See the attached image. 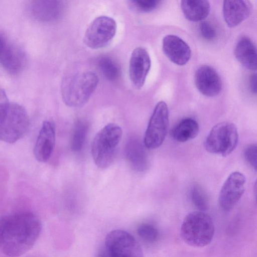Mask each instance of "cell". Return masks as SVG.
I'll return each instance as SVG.
<instances>
[{"label":"cell","instance_id":"cell-1","mask_svg":"<svg viewBox=\"0 0 257 257\" xmlns=\"http://www.w3.org/2000/svg\"><path fill=\"white\" fill-rule=\"evenodd\" d=\"M42 230L38 217L23 211L0 219V248L10 257L21 256L35 244Z\"/></svg>","mask_w":257,"mask_h":257},{"label":"cell","instance_id":"cell-2","mask_svg":"<svg viewBox=\"0 0 257 257\" xmlns=\"http://www.w3.org/2000/svg\"><path fill=\"white\" fill-rule=\"evenodd\" d=\"M30 121L25 108L9 101L5 90L0 88V140L13 144L28 131Z\"/></svg>","mask_w":257,"mask_h":257},{"label":"cell","instance_id":"cell-3","mask_svg":"<svg viewBox=\"0 0 257 257\" xmlns=\"http://www.w3.org/2000/svg\"><path fill=\"white\" fill-rule=\"evenodd\" d=\"M98 83L97 75L90 71L67 76L63 79L61 87L63 101L71 107L83 106L89 99Z\"/></svg>","mask_w":257,"mask_h":257},{"label":"cell","instance_id":"cell-4","mask_svg":"<svg viewBox=\"0 0 257 257\" xmlns=\"http://www.w3.org/2000/svg\"><path fill=\"white\" fill-rule=\"evenodd\" d=\"M215 231L213 220L209 215L201 211L188 213L182 223L180 233L187 244L201 247L212 241Z\"/></svg>","mask_w":257,"mask_h":257},{"label":"cell","instance_id":"cell-5","mask_svg":"<svg viewBox=\"0 0 257 257\" xmlns=\"http://www.w3.org/2000/svg\"><path fill=\"white\" fill-rule=\"evenodd\" d=\"M122 135L121 127L114 123L106 125L97 133L91 151L93 161L98 168L105 169L112 163Z\"/></svg>","mask_w":257,"mask_h":257},{"label":"cell","instance_id":"cell-6","mask_svg":"<svg viewBox=\"0 0 257 257\" xmlns=\"http://www.w3.org/2000/svg\"><path fill=\"white\" fill-rule=\"evenodd\" d=\"M238 140V132L234 124L223 121L211 128L204 141V147L210 153L226 156L235 149Z\"/></svg>","mask_w":257,"mask_h":257},{"label":"cell","instance_id":"cell-7","mask_svg":"<svg viewBox=\"0 0 257 257\" xmlns=\"http://www.w3.org/2000/svg\"><path fill=\"white\" fill-rule=\"evenodd\" d=\"M103 247L109 257H144L136 239L121 229L110 231L106 236Z\"/></svg>","mask_w":257,"mask_h":257},{"label":"cell","instance_id":"cell-8","mask_svg":"<svg viewBox=\"0 0 257 257\" xmlns=\"http://www.w3.org/2000/svg\"><path fill=\"white\" fill-rule=\"evenodd\" d=\"M169 125V109L163 101L158 102L150 117L146 130L144 144L149 149L159 148L163 143Z\"/></svg>","mask_w":257,"mask_h":257},{"label":"cell","instance_id":"cell-9","mask_svg":"<svg viewBox=\"0 0 257 257\" xmlns=\"http://www.w3.org/2000/svg\"><path fill=\"white\" fill-rule=\"evenodd\" d=\"M116 30L117 25L113 19L106 16L98 17L87 28L83 37L84 43L93 49L104 47L112 40Z\"/></svg>","mask_w":257,"mask_h":257},{"label":"cell","instance_id":"cell-10","mask_svg":"<svg viewBox=\"0 0 257 257\" xmlns=\"http://www.w3.org/2000/svg\"><path fill=\"white\" fill-rule=\"evenodd\" d=\"M245 181V176L239 172L228 176L219 194V204L223 210L229 211L235 206L244 192Z\"/></svg>","mask_w":257,"mask_h":257},{"label":"cell","instance_id":"cell-11","mask_svg":"<svg viewBox=\"0 0 257 257\" xmlns=\"http://www.w3.org/2000/svg\"><path fill=\"white\" fill-rule=\"evenodd\" d=\"M151 66L150 55L143 47H138L132 52L129 62V75L133 85L138 89L144 85Z\"/></svg>","mask_w":257,"mask_h":257},{"label":"cell","instance_id":"cell-12","mask_svg":"<svg viewBox=\"0 0 257 257\" xmlns=\"http://www.w3.org/2000/svg\"><path fill=\"white\" fill-rule=\"evenodd\" d=\"M195 84L203 95L207 97L217 95L222 89L221 79L217 71L211 66L203 65L196 70Z\"/></svg>","mask_w":257,"mask_h":257},{"label":"cell","instance_id":"cell-13","mask_svg":"<svg viewBox=\"0 0 257 257\" xmlns=\"http://www.w3.org/2000/svg\"><path fill=\"white\" fill-rule=\"evenodd\" d=\"M63 10V4L59 1H32L28 5V12L30 16L42 22L56 21L61 16Z\"/></svg>","mask_w":257,"mask_h":257},{"label":"cell","instance_id":"cell-14","mask_svg":"<svg viewBox=\"0 0 257 257\" xmlns=\"http://www.w3.org/2000/svg\"><path fill=\"white\" fill-rule=\"evenodd\" d=\"M162 49L167 57L174 64L183 66L190 60L191 50L188 45L182 39L174 35L164 37Z\"/></svg>","mask_w":257,"mask_h":257},{"label":"cell","instance_id":"cell-15","mask_svg":"<svg viewBox=\"0 0 257 257\" xmlns=\"http://www.w3.org/2000/svg\"><path fill=\"white\" fill-rule=\"evenodd\" d=\"M0 62L9 73L16 75L25 68L27 57L18 46L6 41L0 52Z\"/></svg>","mask_w":257,"mask_h":257},{"label":"cell","instance_id":"cell-16","mask_svg":"<svg viewBox=\"0 0 257 257\" xmlns=\"http://www.w3.org/2000/svg\"><path fill=\"white\" fill-rule=\"evenodd\" d=\"M55 143V124L50 121H45L42 124L34 149L36 159L40 162H46L53 153Z\"/></svg>","mask_w":257,"mask_h":257},{"label":"cell","instance_id":"cell-17","mask_svg":"<svg viewBox=\"0 0 257 257\" xmlns=\"http://www.w3.org/2000/svg\"><path fill=\"white\" fill-rule=\"evenodd\" d=\"M251 12L248 1L241 0L224 1L223 15L224 21L229 27H234L246 19Z\"/></svg>","mask_w":257,"mask_h":257},{"label":"cell","instance_id":"cell-18","mask_svg":"<svg viewBox=\"0 0 257 257\" xmlns=\"http://www.w3.org/2000/svg\"><path fill=\"white\" fill-rule=\"evenodd\" d=\"M124 156L131 168L137 172L145 171L148 166L147 153L142 143L136 138L128 140L124 148Z\"/></svg>","mask_w":257,"mask_h":257},{"label":"cell","instance_id":"cell-19","mask_svg":"<svg viewBox=\"0 0 257 257\" xmlns=\"http://www.w3.org/2000/svg\"><path fill=\"white\" fill-rule=\"evenodd\" d=\"M234 55L244 67L250 70H256V47L249 38L243 36L238 40L234 49Z\"/></svg>","mask_w":257,"mask_h":257},{"label":"cell","instance_id":"cell-20","mask_svg":"<svg viewBox=\"0 0 257 257\" xmlns=\"http://www.w3.org/2000/svg\"><path fill=\"white\" fill-rule=\"evenodd\" d=\"M181 8L185 18L194 22L205 19L210 10L209 3L206 0H183L181 2Z\"/></svg>","mask_w":257,"mask_h":257},{"label":"cell","instance_id":"cell-21","mask_svg":"<svg viewBox=\"0 0 257 257\" xmlns=\"http://www.w3.org/2000/svg\"><path fill=\"white\" fill-rule=\"evenodd\" d=\"M197 122L191 118H185L180 121L172 130V136L179 142H185L195 138L199 132Z\"/></svg>","mask_w":257,"mask_h":257},{"label":"cell","instance_id":"cell-22","mask_svg":"<svg viewBox=\"0 0 257 257\" xmlns=\"http://www.w3.org/2000/svg\"><path fill=\"white\" fill-rule=\"evenodd\" d=\"M88 129V125L86 121L79 120L76 122L70 143L72 151L78 152L82 150L86 140Z\"/></svg>","mask_w":257,"mask_h":257},{"label":"cell","instance_id":"cell-23","mask_svg":"<svg viewBox=\"0 0 257 257\" xmlns=\"http://www.w3.org/2000/svg\"><path fill=\"white\" fill-rule=\"evenodd\" d=\"M98 66L104 76L110 81L117 80L120 75V69L117 63L107 56H103L98 60Z\"/></svg>","mask_w":257,"mask_h":257},{"label":"cell","instance_id":"cell-24","mask_svg":"<svg viewBox=\"0 0 257 257\" xmlns=\"http://www.w3.org/2000/svg\"><path fill=\"white\" fill-rule=\"evenodd\" d=\"M190 197L193 203L199 211H204L207 209V197L200 185L196 184L193 185L190 190Z\"/></svg>","mask_w":257,"mask_h":257},{"label":"cell","instance_id":"cell-25","mask_svg":"<svg viewBox=\"0 0 257 257\" xmlns=\"http://www.w3.org/2000/svg\"><path fill=\"white\" fill-rule=\"evenodd\" d=\"M137 233L141 239L149 243L156 241L159 236L156 227L149 223L140 225L137 229Z\"/></svg>","mask_w":257,"mask_h":257},{"label":"cell","instance_id":"cell-26","mask_svg":"<svg viewBox=\"0 0 257 257\" xmlns=\"http://www.w3.org/2000/svg\"><path fill=\"white\" fill-rule=\"evenodd\" d=\"M161 3L157 0H135L131 1V5L142 12H150L156 9Z\"/></svg>","mask_w":257,"mask_h":257},{"label":"cell","instance_id":"cell-27","mask_svg":"<svg viewBox=\"0 0 257 257\" xmlns=\"http://www.w3.org/2000/svg\"><path fill=\"white\" fill-rule=\"evenodd\" d=\"M256 151V145L255 144H251L245 147L243 153L245 160L255 171L256 170L257 167Z\"/></svg>","mask_w":257,"mask_h":257},{"label":"cell","instance_id":"cell-28","mask_svg":"<svg viewBox=\"0 0 257 257\" xmlns=\"http://www.w3.org/2000/svg\"><path fill=\"white\" fill-rule=\"evenodd\" d=\"M199 31L202 37L208 41L214 40L216 33L213 26L207 21H202L199 25Z\"/></svg>","mask_w":257,"mask_h":257},{"label":"cell","instance_id":"cell-29","mask_svg":"<svg viewBox=\"0 0 257 257\" xmlns=\"http://www.w3.org/2000/svg\"><path fill=\"white\" fill-rule=\"evenodd\" d=\"M250 89L253 93H256V75L253 74L250 78Z\"/></svg>","mask_w":257,"mask_h":257},{"label":"cell","instance_id":"cell-30","mask_svg":"<svg viewBox=\"0 0 257 257\" xmlns=\"http://www.w3.org/2000/svg\"><path fill=\"white\" fill-rule=\"evenodd\" d=\"M97 257H109L103 246L99 250Z\"/></svg>","mask_w":257,"mask_h":257},{"label":"cell","instance_id":"cell-31","mask_svg":"<svg viewBox=\"0 0 257 257\" xmlns=\"http://www.w3.org/2000/svg\"><path fill=\"white\" fill-rule=\"evenodd\" d=\"M6 42V40L5 39L4 36L0 33V52Z\"/></svg>","mask_w":257,"mask_h":257}]
</instances>
